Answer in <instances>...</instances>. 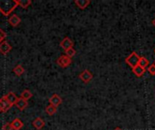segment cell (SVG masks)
Returning a JSON list of instances; mask_svg holds the SVG:
<instances>
[{"mask_svg": "<svg viewBox=\"0 0 155 130\" xmlns=\"http://www.w3.org/2000/svg\"><path fill=\"white\" fill-rule=\"evenodd\" d=\"M91 1L90 0H75L74 4L80 8V9H85L89 5Z\"/></svg>", "mask_w": 155, "mask_h": 130, "instance_id": "13", "label": "cell"}, {"mask_svg": "<svg viewBox=\"0 0 155 130\" xmlns=\"http://www.w3.org/2000/svg\"><path fill=\"white\" fill-rule=\"evenodd\" d=\"M57 111V108L54 107L53 105H49L45 108V112L49 115V116H53L56 113Z\"/></svg>", "mask_w": 155, "mask_h": 130, "instance_id": "18", "label": "cell"}, {"mask_svg": "<svg viewBox=\"0 0 155 130\" xmlns=\"http://www.w3.org/2000/svg\"><path fill=\"white\" fill-rule=\"evenodd\" d=\"M11 126H12V128H13V130H20L23 128L24 124H23V122L21 121V119H15L11 122Z\"/></svg>", "mask_w": 155, "mask_h": 130, "instance_id": "12", "label": "cell"}, {"mask_svg": "<svg viewBox=\"0 0 155 130\" xmlns=\"http://www.w3.org/2000/svg\"><path fill=\"white\" fill-rule=\"evenodd\" d=\"M139 59H140V56L137 54V52H132L126 59H125V62L132 68L134 69V67H136L139 63Z\"/></svg>", "mask_w": 155, "mask_h": 130, "instance_id": "2", "label": "cell"}, {"mask_svg": "<svg viewBox=\"0 0 155 130\" xmlns=\"http://www.w3.org/2000/svg\"><path fill=\"white\" fill-rule=\"evenodd\" d=\"M114 130H123V129H121V128H116Z\"/></svg>", "mask_w": 155, "mask_h": 130, "instance_id": "26", "label": "cell"}, {"mask_svg": "<svg viewBox=\"0 0 155 130\" xmlns=\"http://www.w3.org/2000/svg\"><path fill=\"white\" fill-rule=\"evenodd\" d=\"M2 130H13V128L11 126V123H5L2 127Z\"/></svg>", "mask_w": 155, "mask_h": 130, "instance_id": "23", "label": "cell"}, {"mask_svg": "<svg viewBox=\"0 0 155 130\" xmlns=\"http://www.w3.org/2000/svg\"><path fill=\"white\" fill-rule=\"evenodd\" d=\"M60 45L63 49H64L65 51L70 49V48H73L74 47V43L73 41L69 38V37H65L63 39V41L60 43Z\"/></svg>", "mask_w": 155, "mask_h": 130, "instance_id": "7", "label": "cell"}, {"mask_svg": "<svg viewBox=\"0 0 155 130\" xmlns=\"http://www.w3.org/2000/svg\"><path fill=\"white\" fill-rule=\"evenodd\" d=\"M5 98L6 99V100L13 106V105H15V103H16V101H17V100H18V97L14 93V92H12V91H10V92H8L6 95H5Z\"/></svg>", "mask_w": 155, "mask_h": 130, "instance_id": "9", "label": "cell"}, {"mask_svg": "<svg viewBox=\"0 0 155 130\" xmlns=\"http://www.w3.org/2000/svg\"><path fill=\"white\" fill-rule=\"evenodd\" d=\"M138 65H140L141 67H143V68L145 69V68L149 65V61H148L145 57H140Z\"/></svg>", "mask_w": 155, "mask_h": 130, "instance_id": "20", "label": "cell"}, {"mask_svg": "<svg viewBox=\"0 0 155 130\" xmlns=\"http://www.w3.org/2000/svg\"><path fill=\"white\" fill-rule=\"evenodd\" d=\"M79 78L84 83H89L93 80L94 76L89 70H84L79 74Z\"/></svg>", "mask_w": 155, "mask_h": 130, "instance_id": "4", "label": "cell"}, {"mask_svg": "<svg viewBox=\"0 0 155 130\" xmlns=\"http://www.w3.org/2000/svg\"><path fill=\"white\" fill-rule=\"evenodd\" d=\"M12 50V46L7 41H3L0 43V52L4 55L7 54Z\"/></svg>", "mask_w": 155, "mask_h": 130, "instance_id": "5", "label": "cell"}, {"mask_svg": "<svg viewBox=\"0 0 155 130\" xmlns=\"http://www.w3.org/2000/svg\"><path fill=\"white\" fill-rule=\"evenodd\" d=\"M33 126L36 128V129H41L45 127V121L41 119V118H36L34 121H33Z\"/></svg>", "mask_w": 155, "mask_h": 130, "instance_id": "14", "label": "cell"}, {"mask_svg": "<svg viewBox=\"0 0 155 130\" xmlns=\"http://www.w3.org/2000/svg\"><path fill=\"white\" fill-rule=\"evenodd\" d=\"M11 107H12V105L6 100V99L5 98V96L0 99V112H5V111H7Z\"/></svg>", "mask_w": 155, "mask_h": 130, "instance_id": "6", "label": "cell"}, {"mask_svg": "<svg viewBox=\"0 0 155 130\" xmlns=\"http://www.w3.org/2000/svg\"><path fill=\"white\" fill-rule=\"evenodd\" d=\"M57 64L58 66H60L61 68H67L70 66V64L72 63V59L69 58L68 56H66L65 54L64 55H61L58 60H57Z\"/></svg>", "mask_w": 155, "mask_h": 130, "instance_id": "3", "label": "cell"}, {"mask_svg": "<svg viewBox=\"0 0 155 130\" xmlns=\"http://www.w3.org/2000/svg\"><path fill=\"white\" fill-rule=\"evenodd\" d=\"M32 97H33V94H32V92H31L30 90H25L22 92V94H21V98L24 99V100H28L31 99Z\"/></svg>", "mask_w": 155, "mask_h": 130, "instance_id": "19", "label": "cell"}, {"mask_svg": "<svg viewBox=\"0 0 155 130\" xmlns=\"http://www.w3.org/2000/svg\"><path fill=\"white\" fill-rule=\"evenodd\" d=\"M8 22H9V24H10L12 26L15 27V26L19 25V24L21 23V19H20V17H19L17 14H12V15L8 18Z\"/></svg>", "mask_w": 155, "mask_h": 130, "instance_id": "10", "label": "cell"}, {"mask_svg": "<svg viewBox=\"0 0 155 130\" xmlns=\"http://www.w3.org/2000/svg\"><path fill=\"white\" fill-rule=\"evenodd\" d=\"M148 71L150 72L151 75H155V63H153V64H152V65L149 66Z\"/></svg>", "mask_w": 155, "mask_h": 130, "instance_id": "22", "label": "cell"}, {"mask_svg": "<svg viewBox=\"0 0 155 130\" xmlns=\"http://www.w3.org/2000/svg\"><path fill=\"white\" fill-rule=\"evenodd\" d=\"M16 1H17L18 6H21L24 9H26L32 4V1L31 0H16Z\"/></svg>", "mask_w": 155, "mask_h": 130, "instance_id": "16", "label": "cell"}, {"mask_svg": "<svg viewBox=\"0 0 155 130\" xmlns=\"http://www.w3.org/2000/svg\"><path fill=\"white\" fill-rule=\"evenodd\" d=\"M27 105H28L27 100L22 99L21 97L18 98V100H17V101H16V103H15V107H16L19 110H24V109L27 107Z\"/></svg>", "mask_w": 155, "mask_h": 130, "instance_id": "11", "label": "cell"}, {"mask_svg": "<svg viewBox=\"0 0 155 130\" xmlns=\"http://www.w3.org/2000/svg\"><path fill=\"white\" fill-rule=\"evenodd\" d=\"M153 25L155 26V18L153 19Z\"/></svg>", "mask_w": 155, "mask_h": 130, "instance_id": "25", "label": "cell"}, {"mask_svg": "<svg viewBox=\"0 0 155 130\" xmlns=\"http://www.w3.org/2000/svg\"><path fill=\"white\" fill-rule=\"evenodd\" d=\"M75 54H76V51H75L74 48H70V49H68V50H66V51H65V55H66V56H68L69 58L74 57Z\"/></svg>", "mask_w": 155, "mask_h": 130, "instance_id": "21", "label": "cell"}, {"mask_svg": "<svg viewBox=\"0 0 155 130\" xmlns=\"http://www.w3.org/2000/svg\"><path fill=\"white\" fill-rule=\"evenodd\" d=\"M17 6L16 0H0V12L5 16L9 15Z\"/></svg>", "mask_w": 155, "mask_h": 130, "instance_id": "1", "label": "cell"}, {"mask_svg": "<svg viewBox=\"0 0 155 130\" xmlns=\"http://www.w3.org/2000/svg\"><path fill=\"white\" fill-rule=\"evenodd\" d=\"M13 72H14L15 75H17V76H22V75L24 74V72H25V69L22 67V65L18 64V65H16V66L13 69Z\"/></svg>", "mask_w": 155, "mask_h": 130, "instance_id": "17", "label": "cell"}, {"mask_svg": "<svg viewBox=\"0 0 155 130\" xmlns=\"http://www.w3.org/2000/svg\"><path fill=\"white\" fill-rule=\"evenodd\" d=\"M49 102H50V105H53L54 107L57 108L58 106H60L63 102L61 97H59L57 94H54L50 99H49Z\"/></svg>", "mask_w": 155, "mask_h": 130, "instance_id": "8", "label": "cell"}, {"mask_svg": "<svg viewBox=\"0 0 155 130\" xmlns=\"http://www.w3.org/2000/svg\"><path fill=\"white\" fill-rule=\"evenodd\" d=\"M0 43H1V42H0Z\"/></svg>", "mask_w": 155, "mask_h": 130, "instance_id": "28", "label": "cell"}, {"mask_svg": "<svg viewBox=\"0 0 155 130\" xmlns=\"http://www.w3.org/2000/svg\"><path fill=\"white\" fill-rule=\"evenodd\" d=\"M5 37H6V33L0 28V42H3V41H5Z\"/></svg>", "mask_w": 155, "mask_h": 130, "instance_id": "24", "label": "cell"}, {"mask_svg": "<svg viewBox=\"0 0 155 130\" xmlns=\"http://www.w3.org/2000/svg\"><path fill=\"white\" fill-rule=\"evenodd\" d=\"M154 52H155V50H154Z\"/></svg>", "mask_w": 155, "mask_h": 130, "instance_id": "27", "label": "cell"}, {"mask_svg": "<svg viewBox=\"0 0 155 130\" xmlns=\"http://www.w3.org/2000/svg\"><path fill=\"white\" fill-rule=\"evenodd\" d=\"M133 72L137 76V77H142L143 76V74L145 73V69L141 67L140 65H137L136 67H134L133 69Z\"/></svg>", "mask_w": 155, "mask_h": 130, "instance_id": "15", "label": "cell"}]
</instances>
